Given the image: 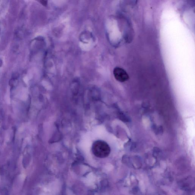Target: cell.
Returning a JSON list of instances; mask_svg holds the SVG:
<instances>
[{
	"instance_id": "cell-1",
	"label": "cell",
	"mask_w": 195,
	"mask_h": 195,
	"mask_svg": "<svg viewBox=\"0 0 195 195\" xmlns=\"http://www.w3.org/2000/svg\"><path fill=\"white\" fill-rule=\"evenodd\" d=\"M92 151L93 154L97 157L104 158L109 156L110 153V148L106 142L98 140L93 143Z\"/></svg>"
},
{
	"instance_id": "cell-2",
	"label": "cell",
	"mask_w": 195,
	"mask_h": 195,
	"mask_svg": "<svg viewBox=\"0 0 195 195\" xmlns=\"http://www.w3.org/2000/svg\"><path fill=\"white\" fill-rule=\"evenodd\" d=\"M113 74L116 79L120 82H124L128 81L129 76L127 72L121 67H117L114 69Z\"/></svg>"
},
{
	"instance_id": "cell-3",
	"label": "cell",
	"mask_w": 195,
	"mask_h": 195,
	"mask_svg": "<svg viewBox=\"0 0 195 195\" xmlns=\"http://www.w3.org/2000/svg\"><path fill=\"white\" fill-rule=\"evenodd\" d=\"M40 2L43 5H44V6L47 5V1H40Z\"/></svg>"
},
{
	"instance_id": "cell-4",
	"label": "cell",
	"mask_w": 195,
	"mask_h": 195,
	"mask_svg": "<svg viewBox=\"0 0 195 195\" xmlns=\"http://www.w3.org/2000/svg\"><path fill=\"white\" fill-rule=\"evenodd\" d=\"M2 65V61L0 59V66H1V65Z\"/></svg>"
}]
</instances>
